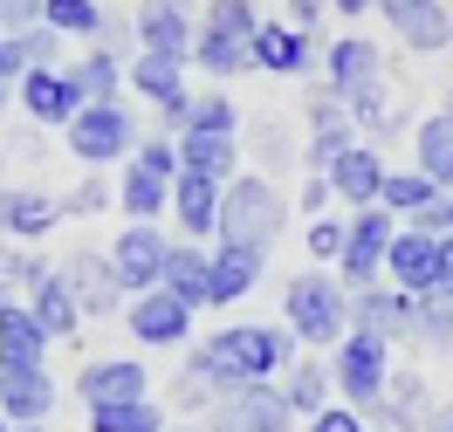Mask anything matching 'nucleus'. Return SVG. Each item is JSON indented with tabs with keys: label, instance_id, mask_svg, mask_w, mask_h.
Returning <instances> with one entry per match:
<instances>
[{
	"label": "nucleus",
	"instance_id": "obj_1",
	"mask_svg": "<svg viewBox=\"0 0 453 432\" xmlns=\"http://www.w3.org/2000/svg\"><path fill=\"white\" fill-rule=\"evenodd\" d=\"M199 350L213 357V371H220L226 391H234V384H268V377H282L288 364L303 357V344H296L288 322H226V330H213Z\"/></svg>",
	"mask_w": 453,
	"mask_h": 432
},
{
	"label": "nucleus",
	"instance_id": "obj_2",
	"mask_svg": "<svg viewBox=\"0 0 453 432\" xmlns=\"http://www.w3.org/2000/svg\"><path fill=\"white\" fill-rule=\"evenodd\" d=\"M288 227V193L261 172H234L220 193V247H248V254H275Z\"/></svg>",
	"mask_w": 453,
	"mask_h": 432
},
{
	"label": "nucleus",
	"instance_id": "obj_3",
	"mask_svg": "<svg viewBox=\"0 0 453 432\" xmlns=\"http://www.w3.org/2000/svg\"><path fill=\"white\" fill-rule=\"evenodd\" d=\"M282 322L296 330V344L330 357L350 330V288L337 282V268H310V275H288L282 288Z\"/></svg>",
	"mask_w": 453,
	"mask_h": 432
},
{
	"label": "nucleus",
	"instance_id": "obj_4",
	"mask_svg": "<svg viewBox=\"0 0 453 432\" xmlns=\"http://www.w3.org/2000/svg\"><path fill=\"white\" fill-rule=\"evenodd\" d=\"M144 138V117L117 96V103H83V110L62 124V144H69V158L83 165V172H111V165H124L131 151H138Z\"/></svg>",
	"mask_w": 453,
	"mask_h": 432
},
{
	"label": "nucleus",
	"instance_id": "obj_5",
	"mask_svg": "<svg viewBox=\"0 0 453 432\" xmlns=\"http://www.w3.org/2000/svg\"><path fill=\"white\" fill-rule=\"evenodd\" d=\"M392 344L378 337V330H343V344L330 350V384H337L343 405H357V412H371V405L385 398V377H392Z\"/></svg>",
	"mask_w": 453,
	"mask_h": 432
},
{
	"label": "nucleus",
	"instance_id": "obj_6",
	"mask_svg": "<svg viewBox=\"0 0 453 432\" xmlns=\"http://www.w3.org/2000/svg\"><path fill=\"white\" fill-rule=\"evenodd\" d=\"M165 247L172 233L165 220H124V227L111 233V275L124 282V295H144V288H165Z\"/></svg>",
	"mask_w": 453,
	"mask_h": 432
},
{
	"label": "nucleus",
	"instance_id": "obj_7",
	"mask_svg": "<svg viewBox=\"0 0 453 432\" xmlns=\"http://www.w3.org/2000/svg\"><path fill=\"white\" fill-rule=\"evenodd\" d=\"M138 56H165L193 69V34H199V0H138L131 7Z\"/></svg>",
	"mask_w": 453,
	"mask_h": 432
},
{
	"label": "nucleus",
	"instance_id": "obj_8",
	"mask_svg": "<svg viewBox=\"0 0 453 432\" xmlns=\"http://www.w3.org/2000/svg\"><path fill=\"white\" fill-rule=\"evenodd\" d=\"M193 316L199 309H186L172 288H144V295L124 302V330H131L138 350H186L193 344Z\"/></svg>",
	"mask_w": 453,
	"mask_h": 432
},
{
	"label": "nucleus",
	"instance_id": "obj_9",
	"mask_svg": "<svg viewBox=\"0 0 453 432\" xmlns=\"http://www.w3.org/2000/svg\"><path fill=\"white\" fill-rule=\"evenodd\" d=\"M398 220L385 206H357L350 213V233H343V254H337V282L343 288H371L385 282V247H392Z\"/></svg>",
	"mask_w": 453,
	"mask_h": 432
},
{
	"label": "nucleus",
	"instance_id": "obj_10",
	"mask_svg": "<svg viewBox=\"0 0 453 432\" xmlns=\"http://www.w3.org/2000/svg\"><path fill=\"white\" fill-rule=\"evenodd\" d=\"M206 432H296V412H288L282 384H234L206 412Z\"/></svg>",
	"mask_w": 453,
	"mask_h": 432
},
{
	"label": "nucleus",
	"instance_id": "obj_11",
	"mask_svg": "<svg viewBox=\"0 0 453 432\" xmlns=\"http://www.w3.org/2000/svg\"><path fill=\"white\" fill-rule=\"evenodd\" d=\"M14 103L28 110V124H42V131H62L69 117L83 110V89H76V76H69V62H35L28 76L14 83Z\"/></svg>",
	"mask_w": 453,
	"mask_h": 432
},
{
	"label": "nucleus",
	"instance_id": "obj_12",
	"mask_svg": "<svg viewBox=\"0 0 453 432\" xmlns=\"http://www.w3.org/2000/svg\"><path fill=\"white\" fill-rule=\"evenodd\" d=\"M303 131H310V138H303V172H330L343 151L357 144V124H350V110H343V103H337L323 83H316V89H310V103H303Z\"/></svg>",
	"mask_w": 453,
	"mask_h": 432
},
{
	"label": "nucleus",
	"instance_id": "obj_13",
	"mask_svg": "<svg viewBox=\"0 0 453 432\" xmlns=\"http://www.w3.org/2000/svg\"><path fill=\"white\" fill-rule=\"evenodd\" d=\"M248 62L261 76H282V83H316V62H323V42L296 34L288 21H261L255 42H248Z\"/></svg>",
	"mask_w": 453,
	"mask_h": 432
},
{
	"label": "nucleus",
	"instance_id": "obj_14",
	"mask_svg": "<svg viewBox=\"0 0 453 432\" xmlns=\"http://www.w3.org/2000/svg\"><path fill=\"white\" fill-rule=\"evenodd\" d=\"M316 83L330 89V96H357L365 83H385V49L371 42V34H337L330 49H323V62H316Z\"/></svg>",
	"mask_w": 453,
	"mask_h": 432
},
{
	"label": "nucleus",
	"instance_id": "obj_15",
	"mask_svg": "<svg viewBox=\"0 0 453 432\" xmlns=\"http://www.w3.org/2000/svg\"><path fill=\"white\" fill-rule=\"evenodd\" d=\"M385 28L398 34V49L412 56H447V34H453V0H378Z\"/></svg>",
	"mask_w": 453,
	"mask_h": 432
},
{
	"label": "nucleus",
	"instance_id": "obj_16",
	"mask_svg": "<svg viewBox=\"0 0 453 432\" xmlns=\"http://www.w3.org/2000/svg\"><path fill=\"white\" fill-rule=\"evenodd\" d=\"M440 240H447V233H426V227H405V220H398L392 247H385V282L405 288V295H433V288H440Z\"/></svg>",
	"mask_w": 453,
	"mask_h": 432
},
{
	"label": "nucleus",
	"instance_id": "obj_17",
	"mask_svg": "<svg viewBox=\"0 0 453 432\" xmlns=\"http://www.w3.org/2000/svg\"><path fill=\"white\" fill-rule=\"evenodd\" d=\"M56 377L49 364H0V419L7 426H49L56 419Z\"/></svg>",
	"mask_w": 453,
	"mask_h": 432
},
{
	"label": "nucleus",
	"instance_id": "obj_18",
	"mask_svg": "<svg viewBox=\"0 0 453 432\" xmlns=\"http://www.w3.org/2000/svg\"><path fill=\"white\" fill-rule=\"evenodd\" d=\"M62 282H69V295H76V309H83V322H104L117 316L131 295H124V282L111 275V254L104 247H83V254L62 261Z\"/></svg>",
	"mask_w": 453,
	"mask_h": 432
},
{
	"label": "nucleus",
	"instance_id": "obj_19",
	"mask_svg": "<svg viewBox=\"0 0 453 432\" xmlns=\"http://www.w3.org/2000/svg\"><path fill=\"white\" fill-rule=\"evenodd\" d=\"M76 398L89 405H131V398H151V371L144 357H89L76 371Z\"/></svg>",
	"mask_w": 453,
	"mask_h": 432
},
{
	"label": "nucleus",
	"instance_id": "obj_20",
	"mask_svg": "<svg viewBox=\"0 0 453 432\" xmlns=\"http://www.w3.org/2000/svg\"><path fill=\"white\" fill-rule=\"evenodd\" d=\"M56 227H62L56 193H42V186H0V233H7L14 247H42Z\"/></svg>",
	"mask_w": 453,
	"mask_h": 432
},
{
	"label": "nucleus",
	"instance_id": "obj_21",
	"mask_svg": "<svg viewBox=\"0 0 453 432\" xmlns=\"http://www.w3.org/2000/svg\"><path fill=\"white\" fill-rule=\"evenodd\" d=\"M220 178H206V172H179L172 178V227H179V240H199V247H206V240H213V233H220Z\"/></svg>",
	"mask_w": 453,
	"mask_h": 432
},
{
	"label": "nucleus",
	"instance_id": "obj_22",
	"mask_svg": "<svg viewBox=\"0 0 453 432\" xmlns=\"http://www.w3.org/2000/svg\"><path fill=\"white\" fill-rule=\"evenodd\" d=\"M350 330H378L385 344H412V295L392 282L350 288Z\"/></svg>",
	"mask_w": 453,
	"mask_h": 432
},
{
	"label": "nucleus",
	"instance_id": "obj_23",
	"mask_svg": "<svg viewBox=\"0 0 453 432\" xmlns=\"http://www.w3.org/2000/svg\"><path fill=\"white\" fill-rule=\"evenodd\" d=\"M371 426H385V432H426V419H433V391H426V377L419 371H392L385 377V398L365 412Z\"/></svg>",
	"mask_w": 453,
	"mask_h": 432
},
{
	"label": "nucleus",
	"instance_id": "obj_24",
	"mask_svg": "<svg viewBox=\"0 0 453 432\" xmlns=\"http://www.w3.org/2000/svg\"><path fill=\"white\" fill-rule=\"evenodd\" d=\"M385 172H392V165H385V151H378V144H350V151H343L337 165H330V193H337L343 206H350V213H357V206H378V186H385Z\"/></svg>",
	"mask_w": 453,
	"mask_h": 432
},
{
	"label": "nucleus",
	"instance_id": "obj_25",
	"mask_svg": "<svg viewBox=\"0 0 453 432\" xmlns=\"http://www.w3.org/2000/svg\"><path fill=\"white\" fill-rule=\"evenodd\" d=\"M288 165H303V151H296V138H288V124H275V117H248V124H241V172L282 178Z\"/></svg>",
	"mask_w": 453,
	"mask_h": 432
},
{
	"label": "nucleus",
	"instance_id": "obj_26",
	"mask_svg": "<svg viewBox=\"0 0 453 432\" xmlns=\"http://www.w3.org/2000/svg\"><path fill=\"white\" fill-rule=\"evenodd\" d=\"M268 275V254H248V247H213V275H206V309H234L248 302Z\"/></svg>",
	"mask_w": 453,
	"mask_h": 432
},
{
	"label": "nucleus",
	"instance_id": "obj_27",
	"mask_svg": "<svg viewBox=\"0 0 453 432\" xmlns=\"http://www.w3.org/2000/svg\"><path fill=\"white\" fill-rule=\"evenodd\" d=\"M21 302H28V316L49 330V344L83 337V309H76V295H69V282H62V268H49V275H42V282H35Z\"/></svg>",
	"mask_w": 453,
	"mask_h": 432
},
{
	"label": "nucleus",
	"instance_id": "obj_28",
	"mask_svg": "<svg viewBox=\"0 0 453 432\" xmlns=\"http://www.w3.org/2000/svg\"><path fill=\"white\" fill-rule=\"evenodd\" d=\"M412 165H419L440 193H453V110H426L412 124Z\"/></svg>",
	"mask_w": 453,
	"mask_h": 432
},
{
	"label": "nucleus",
	"instance_id": "obj_29",
	"mask_svg": "<svg viewBox=\"0 0 453 432\" xmlns=\"http://www.w3.org/2000/svg\"><path fill=\"white\" fill-rule=\"evenodd\" d=\"M179 172H206L226 186L241 172V138H226V131H179Z\"/></svg>",
	"mask_w": 453,
	"mask_h": 432
},
{
	"label": "nucleus",
	"instance_id": "obj_30",
	"mask_svg": "<svg viewBox=\"0 0 453 432\" xmlns=\"http://www.w3.org/2000/svg\"><path fill=\"white\" fill-rule=\"evenodd\" d=\"M275 384H282V398H288L296 419H316V412L330 405V391H337V384H330V357H316V350H303Z\"/></svg>",
	"mask_w": 453,
	"mask_h": 432
},
{
	"label": "nucleus",
	"instance_id": "obj_31",
	"mask_svg": "<svg viewBox=\"0 0 453 432\" xmlns=\"http://www.w3.org/2000/svg\"><path fill=\"white\" fill-rule=\"evenodd\" d=\"M206 275H213V247H199V240H179V233H172V247H165V288L186 302V309H206Z\"/></svg>",
	"mask_w": 453,
	"mask_h": 432
},
{
	"label": "nucleus",
	"instance_id": "obj_32",
	"mask_svg": "<svg viewBox=\"0 0 453 432\" xmlns=\"http://www.w3.org/2000/svg\"><path fill=\"white\" fill-rule=\"evenodd\" d=\"M49 330L28 316V302L14 295L7 309H0V364H49Z\"/></svg>",
	"mask_w": 453,
	"mask_h": 432
},
{
	"label": "nucleus",
	"instance_id": "obj_33",
	"mask_svg": "<svg viewBox=\"0 0 453 432\" xmlns=\"http://www.w3.org/2000/svg\"><path fill=\"white\" fill-rule=\"evenodd\" d=\"M117 206H124V220H165L172 186L158 172H144L138 158H124V172H117Z\"/></svg>",
	"mask_w": 453,
	"mask_h": 432
},
{
	"label": "nucleus",
	"instance_id": "obj_34",
	"mask_svg": "<svg viewBox=\"0 0 453 432\" xmlns=\"http://www.w3.org/2000/svg\"><path fill=\"white\" fill-rule=\"evenodd\" d=\"M255 28H261V7H255V0H206V7H199V42L248 49Z\"/></svg>",
	"mask_w": 453,
	"mask_h": 432
},
{
	"label": "nucleus",
	"instance_id": "obj_35",
	"mask_svg": "<svg viewBox=\"0 0 453 432\" xmlns=\"http://www.w3.org/2000/svg\"><path fill=\"white\" fill-rule=\"evenodd\" d=\"M343 110H350V124H357L365 144H385L392 131H405V117H398V103H392V83H365L357 96H343Z\"/></svg>",
	"mask_w": 453,
	"mask_h": 432
},
{
	"label": "nucleus",
	"instance_id": "obj_36",
	"mask_svg": "<svg viewBox=\"0 0 453 432\" xmlns=\"http://www.w3.org/2000/svg\"><path fill=\"white\" fill-rule=\"evenodd\" d=\"M433 200H440V186H433L419 165H392V172H385V186H378V206H385L392 220H419Z\"/></svg>",
	"mask_w": 453,
	"mask_h": 432
},
{
	"label": "nucleus",
	"instance_id": "obj_37",
	"mask_svg": "<svg viewBox=\"0 0 453 432\" xmlns=\"http://www.w3.org/2000/svg\"><path fill=\"white\" fill-rule=\"evenodd\" d=\"M69 76H76V89H83V103H117V96H124V62L104 56V49L69 56Z\"/></svg>",
	"mask_w": 453,
	"mask_h": 432
},
{
	"label": "nucleus",
	"instance_id": "obj_38",
	"mask_svg": "<svg viewBox=\"0 0 453 432\" xmlns=\"http://www.w3.org/2000/svg\"><path fill=\"white\" fill-rule=\"evenodd\" d=\"M165 405L131 398V405H89V432H165Z\"/></svg>",
	"mask_w": 453,
	"mask_h": 432
},
{
	"label": "nucleus",
	"instance_id": "obj_39",
	"mask_svg": "<svg viewBox=\"0 0 453 432\" xmlns=\"http://www.w3.org/2000/svg\"><path fill=\"white\" fill-rule=\"evenodd\" d=\"M412 344L453 357V295H412Z\"/></svg>",
	"mask_w": 453,
	"mask_h": 432
},
{
	"label": "nucleus",
	"instance_id": "obj_40",
	"mask_svg": "<svg viewBox=\"0 0 453 432\" xmlns=\"http://www.w3.org/2000/svg\"><path fill=\"white\" fill-rule=\"evenodd\" d=\"M42 21H49L62 42H96V28H104V0H42Z\"/></svg>",
	"mask_w": 453,
	"mask_h": 432
},
{
	"label": "nucleus",
	"instance_id": "obj_41",
	"mask_svg": "<svg viewBox=\"0 0 453 432\" xmlns=\"http://www.w3.org/2000/svg\"><path fill=\"white\" fill-rule=\"evenodd\" d=\"M241 103L226 96V83H213V89H199L193 96V117H186V131H226V138H241Z\"/></svg>",
	"mask_w": 453,
	"mask_h": 432
},
{
	"label": "nucleus",
	"instance_id": "obj_42",
	"mask_svg": "<svg viewBox=\"0 0 453 432\" xmlns=\"http://www.w3.org/2000/svg\"><path fill=\"white\" fill-rule=\"evenodd\" d=\"M343 233H350V220H323V213H316L310 227H303V247H310V261H316V268H337Z\"/></svg>",
	"mask_w": 453,
	"mask_h": 432
},
{
	"label": "nucleus",
	"instance_id": "obj_43",
	"mask_svg": "<svg viewBox=\"0 0 453 432\" xmlns=\"http://www.w3.org/2000/svg\"><path fill=\"white\" fill-rule=\"evenodd\" d=\"M62 200V220H89V213H104L111 206V178L104 172H83V186L76 193H56Z\"/></svg>",
	"mask_w": 453,
	"mask_h": 432
},
{
	"label": "nucleus",
	"instance_id": "obj_44",
	"mask_svg": "<svg viewBox=\"0 0 453 432\" xmlns=\"http://www.w3.org/2000/svg\"><path fill=\"white\" fill-rule=\"evenodd\" d=\"M49 268H56V261H42V254H35V247H14V254L0 261V275H7V288H14V295H28V288L42 282Z\"/></svg>",
	"mask_w": 453,
	"mask_h": 432
},
{
	"label": "nucleus",
	"instance_id": "obj_45",
	"mask_svg": "<svg viewBox=\"0 0 453 432\" xmlns=\"http://www.w3.org/2000/svg\"><path fill=\"white\" fill-rule=\"evenodd\" d=\"M303 432H371V419L357 412V405H343V398H330L316 419H303Z\"/></svg>",
	"mask_w": 453,
	"mask_h": 432
},
{
	"label": "nucleus",
	"instance_id": "obj_46",
	"mask_svg": "<svg viewBox=\"0 0 453 432\" xmlns=\"http://www.w3.org/2000/svg\"><path fill=\"white\" fill-rule=\"evenodd\" d=\"M96 49L117 62H131L138 56V28H131V14H104V28H96Z\"/></svg>",
	"mask_w": 453,
	"mask_h": 432
},
{
	"label": "nucleus",
	"instance_id": "obj_47",
	"mask_svg": "<svg viewBox=\"0 0 453 432\" xmlns=\"http://www.w3.org/2000/svg\"><path fill=\"white\" fill-rule=\"evenodd\" d=\"M21 49H28V69H35V62H69V42H62V34L49 28V21L21 34Z\"/></svg>",
	"mask_w": 453,
	"mask_h": 432
},
{
	"label": "nucleus",
	"instance_id": "obj_48",
	"mask_svg": "<svg viewBox=\"0 0 453 432\" xmlns=\"http://www.w3.org/2000/svg\"><path fill=\"white\" fill-rule=\"evenodd\" d=\"M282 21H288L296 34H310V42H316V34H323V21H330V0H288Z\"/></svg>",
	"mask_w": 453,
	"mask_h": 432
},
{
	"label": "nucleus",
	"instance_id": "obj_49",
	"mask_svg": "<svg viewBox=\"0 0 453 432\" xmlns=\"http://www.w3.org/2000/svg\"><path fill=\"white\" fill-rule=\"evenodd\" d=\"M42 28V0H0V34H28Z\"/></svg>",
	"mask_w": 453,
	"mask_h": 432
},
{
	"label": "nucleus",
	"instance_id": "obj_50",
	"mask_svg": "<svg viewBox=\"0 0 453 432\" xmlns=\"http://www.w3.org/2000/svg\"><path fill=\"white\" fill-rule=\"evenodd\" d=\"M330 200H337V193H330V178L310 172V178H303V193H296V213H303V220H316V213H330Z\"/></svg>",
	"mask_w": 453,
	"mask_h": 432
},
{
	"label": "nucleus",
	"instance_id": "obj_51",
	"mask_svg": "<svg viewBox=\"0 0 453 432\" xmlns=\"http://www.w3.org/2000/svg\"><path fill=\"white\" fill-rule=\"evenodd\" d=\"M28 76V49H21V34H0V89H14Z\"/></svg>",
	"mask_w": 453,
	"mask_h": 432
},
{
	"label": "nucleus",
	"instance_id": "obj_52",
	"mask_svg": "<svg viewBox=\"0 0 453 432\" xmlns=\"http://www.w3.org/2000/svg\"><path fill=\"white\" fill-rule=\"evenodd\" d=\"M330 14H343V21H365V14H378V0H330Z\"/></svg>",
	"mask_w": 453,
	"mask_h": 432
},
{
	"label": "nucleus",
	"instance_id": "obj_53",
	"mask_svg": "<svg viewBox=\"0 0 453 432\" xmlns=\"http://www.w3.org/2000/svg\"><path fill=\"white\" fill-rule=\"evenodd\" d=\"M433 295H453V233L440 240V288H433Z\"/></svg>",
	"mask_w": 453,
	"mask_h": 432
},
{
	"label": "nucleus",
	"instance_id": "obj_54",
	"mask_svg": "<svg viewBox=\"0 0 453 432\" xmlns=\"http://www.w3.org/2000/svg\"><path fill=\"white\" fill-rule=\"evenodd\" d=\"M426 432H453V398L433 405V419H426Z\"/></svg>",
	"mask_w": 453,
	"mask_h": 432
},
{
	"label": "nucleus",
	"instance_id": "obj_55",
	"mask_svg": "<svg viewBox=\"0 0 453 432\" xmlns=\"http://www.w3.org/2000/svg\"><path fill=\"white\" fill-rule=\"evenodd\" d=\"M7 302H14V288H7V275H0V309H7Z\"/></svg>",
	"mask_w": 453,
	"mask_h": 432
},
{
	"label": "nucleus",
	"instance_id": "obj_56",
	"mask_svg": "<svg viewBox=\"0 0 453 432\" xmlns=\"http://www.w3.org/2000/svg\"><path fill=\"white\" fill-rule=\"evenodd\" d=\"M7 254H14V240H7V233H0V261H7Z\"/></svg>",
	"mask_w": 453,
	"mask_h": 432
},
{
	"label": "nucleus",
	"instance_id": "obj_57",
	"mask_svg": "<svg viewBox=\"0 0 453 432\" xmlns=\"http://www.w3.org/2000/svg\"><path fill=\"white\" fill-rule=\"evenodd\" d=\"M14 432H49V426H14Z\"/></svg>",
	"mask_w": 453,
	"mask_h": 432
},
{
	"label": "nucleus",
	"instance_id": "obj_58",
	"mask_svg": "<svg viewBox=\"0 0 453 432\" xmlns=\"http://www.w3.org/2000/svg\"><path fill=\"white\" fill-rule=\"evenodd\" d=\"M7 96H14V89H0V110H7Z\"/></svg>",
	"mask_w": 453,
	"mask_h": 432
},
{
	"label": "nucleus",
	"instance_id": "obj_59",
	"mask_svg": "<svg viewBox=\"0 0 453 432\" xmlns=\"http://www.w3.org/2000/svg\"><path fill=\"white\" fill-rule=\"evenodd\" d=\"M0 432H14V426H7V419H0Z\"/></svg>",
	"mask_w": 453,
	"mask_h": 432
},
{
	"label": "nucleus",
	"instance_id": "obj_60",
	"mask_svg": "<svg viewBox=\"0 0 453 432\" xmlns=\"http://www.w3.org/2000/svg\"><path fill=\"white\" fill-rule=\"evenodd\" d=\"M447 56H453V34H447Z\"/></svg>",
	"mask_w": 453,
	"mask_h": 432
},
{
	"label": "nucleus",
	"instance_id": "obj_61",
	"mask_svg": "<svg viewBox=\"0 0 453 432\" xmlns=\"http://www.w3.org/2000/svg\"><path fill=\"white\" fill-rule=\"evenodd\" d=\"M447 110H453V96H447Z\"/></svg>",
	"mask_w": 453,
	"mask_h": 432
},
{
	"label": "nucleus",
	"instance_id": "obj_62",
	"mask_svg": "<svg viewBox=\"0 0 453 432\" xmlns=\"http://www.w3.org/2000/svg\"><path fill=\"white\" fill-rule=\"evenodd\" d=\"M165 432H179V426H165Z\"/></svg>",
	"mask_w": 453,
	"mask_h": 432
}]
</instances>
